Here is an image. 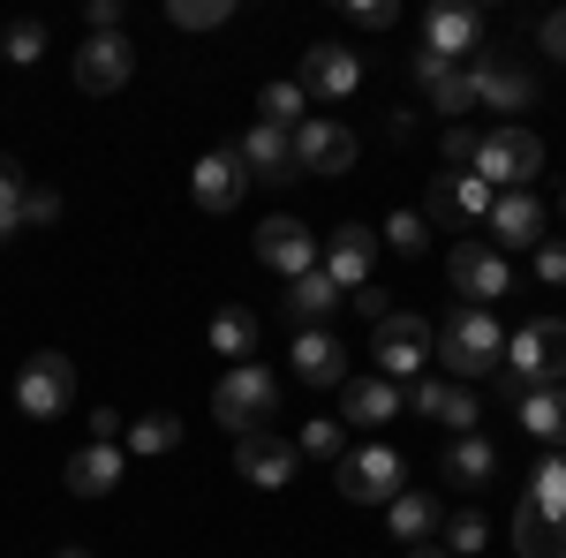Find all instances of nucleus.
Instances as JSON below:
<instances>
[{
  "mask_svg": "<svg viewBox=\"0 0 566 558\" xmlns=\"http://www.w3.org/2000/svg\"><path fill=\"white\" fill-rule=\"evenodd\" d=\"M295 84H303V98H348V91L363 84V61H355L340 39H325V45L303 53V76H295Z\"/></svg>",
  "mask_w": 566,
  "mask_h": 558,
  "instance_id": "obj_18",
  "label": "nucleus"
},
{
  "mask_svg": "<svg viewBox=\"0 0 566 558\" xmlns=\"http://www.w3.org/2000/svg\"><path fill=\"white\" fill-rule=\"evenodd\" d=\"M258 264H272V272H287V280H303V272H317V234H310L303 219H264L258 227Z\"/></svg>",
  "mask_w": 566,
  "mask_h": 558,
  "instance_id": "obj_16",
  "label": "nucleus"
},
{
  "mask_svg": "<svg viewBox=\"0 0 566 558\" xmlns=\"http://www.w3.org/2000/svg\"><path fill=\"white\" fill-rule=\"evenodd\" d=\"M333 309H340V287H333L325 272H303V280H287V317H295V333L325 325Z\"/></svg>",
  "mask_w": 566,
  "mask_h": 558,
  "instance_id": "obj_30",
  "label": "nucleus"
},
{
  "mask_svg": "<svg viewBox=\"0 0 566 558\" xmlns=\"http://www.w3.org/2000/svg\"><path fill=\"white\" fill-rule=\"evenodd\" d=\"M491 392H499L506 408H522V400H528V386H522V378H514V370H491Z\"/></svg>",
  "mask_w": 566,
  "mask_h": 558,
  "instance_id": "obj_48",
  "label": "nucleus"
},
{
  "mask_svg": "<svg viewBox=\"0 0 566 558\" xmlns=\"http://www.w3.org/2000/svg\"><path fill=\"white\" fill-rule=\"evenodd\" d=\"M272 408H280V378H272L264 362H234L212 386V423H227L234 438H242V430H264Z\"/></svg>",
  "mask_w": 566,
  "mask_h": 558,
  "instance_id": "obj_4",
  "label": "nucleus"
},
{
  "mask_svg": "<svg viewBox=\"0 0 566 558\" xmlns=\"http://www.w3.org/2000/svg\"><path fill=\"white\" fill-rule=\"evenodd\" d=\"M333 491L348 498V506H392L400 491H408V461L392 453V445H348L340 461H333Z\"/></svg>",
  "mask_w": 566,
  "mask_h": 558,
  "instance_id": "obj_2",
  "label": "nucleus"
},
{
  "mask_svg": "<svg viewBox=\"0 0 566 558\" xmlns=\"http://www.w3.org/2000/svg\"><path fill=\"white\" fill-rule=\"evenodd\" d=\"M175 445H181V415H144V423H129V453H144V461H159Z\"/></svg>",
  "mask_w": 566,
  "mask_h": 558,
  "instance_id": "obj_36",
  "label": "nucleus"
},
{
  "mask_svg": "<svg viewBox=\"0 0 566 558\" xmlns=\"http://www.w3.org/2000/svg\"><path fill=\"white\" fill-rule=\"evenodd\" d=\"M438 536H446V544H438L446 558H469V551H483V514H453L446 528H438Z\"/></svg>",
  "mask_w": 566,
  "mask_h": 558,
  "instance_id": "obj_40",
  "label": "nucleus"
},
{
  "mask_svg": "<svg viewBox=\"0 0 566 558\" xmlns=\"http://www.w3.org/2000/svg\"><path fill=\"white\" fill-rule=\"evenodd\" d=\"M23 197H31V181L15 159H0V242H15L23 234Z\"/></svg>",
  "mask_w": 566,
  "mask_h": 558,
  "instance_id": "obj_35",
  "label": "nucleus"
},
{
  "mask_svg": "<svg viewBox=\"0 0 566 558\" xmlns=\"http://www.w3.org/2000/svg\"><path fill=\"white\" fill-rule=\"evenodd\" d=\"M544 53L566 61V8H559V15H544Z\"/></svg>",
  "mask_w": 566,
  "mask_h": 558,
  "instance_id": "obj_49",
  "label": "nucleus"
},
{
  "mask_svg": "<svg viewBox=\"0 0 566 558\" xmlns=\"http://www.w3.org/2000/svg\"><path fill=\"white\" fill-rule=\"evenodd\" d=\"M438 159H446V173H469V167H476V129L453 122V129L438 136Z\"/></svg>",
  "mask_w": 566,
  "mask_h": 558,
  "instance_id": "obj_41",
  "label": "nucleus"
},
{
  "mask_svg": "<svg viewBox=\"0 0 566 558\" xmlns=\"http://www.w3.org/2000/svg\"><path fill=\"white\" fill-rule=\"evenodd\" d=\"M400 408H408V415H423V423H446L453 438H469V430L483 423L476 392L453 386V378H416V386H400Z\"/></svg>",
  "mask_w": 566,
  "mask_h": 558,
  "instance_id": "obj_9",
  "label": "nucleus"
},
{
  "mask_svg": "<svg viewBox=\"0 0 566 558\" xmlns=\"http://www.w3.org/2000/svg\"><path fill=\"white\" fill-rule=\"evenodd\" d=\"M122 483V445H84L76 461H69V491L76 498H106Z\"/></svg>",
  "mask_w": 566,
  "mask_h": 558,
  "instance_id": "obj_29",
  "label": "nucleus"
},
{
  "mask_svg": "<svg viewBox=\"0 0 566 558\" xmlns=\"http://www.w3.org/2000/svg\"><path fill=\"white\" fill-rule=\"evenodd\" d=\"M483 181V189H528L536 173H544V136L536 129H522V122H506V129H491V136H476V167H469Z\"/></svg>",
  "mask_w": 566,
  "mask_h": 558,
  "instance_id": "obj_3",
  "label": "nucleus"
},
{
  "mask_svg": "<svg viewBox=\"0 0 566 558\" xmlns=\"http://www.w3.org/2000/svg\"><path fill=\"white\" fill-rule=\"evenodd\" d=\"M536 280L544 287H566V242H536Z\"/></svg>",
  "mask_w": 566,
  "mask_h": 558,
  "instance_id": "obj_43",
  "label": "nucleus"
},
{
  "mask_svg": "<svg viewBox=\"0 0 566 558\" xmlns=\"http://www.w3.org/2000/svg\"><path fill=\"white\" fill-rule=\"evenodd\" d=\"M392 415H400V386H386L378 370H370V378H348V386H340V423L378 430V423H392Z\"/></svg>",
  "mask_w": 566,
  "mask_h": 558,
  "instance_id": "obj_24",
  "label": "nucleus"
},
{
  "mask_svg": "<svg viewBox=\"0 0 566 558\" xmlns=\"http://www.w3.org/2000/svg\"><path fill=\"white\" fill-rule=\"evenodd\" d=\"M212 347H219V362H227V370H234V362H250V355H258V317H250L242 302H227V309L212 317Z\"/></svg>",
  "mask_w": 566,
  "mask_h": 558,
  "instance_id": "obj_31",
  "label": "nucleus"
},
{
  "mask_svg": "<svg viewBox=\"0 0 566 558\" xmlns=\"http://www.w3.org/2000/svg\"><path fill=\"white\" fill-rule=\"evenodd\" d=\"M0 53H8L15 69L45 61V23H39V15H15V23H0Z\"/></svg>",
  "mask_w": 566,
  "mask_h": 558,
  "instance_id": "obj_33",
  "label": "nucleus"
},
{
  "mask_svg": "<svg viewBox=\"0 0 566 558\" xmlns=\"http://www.w3.org/2000/svg\"><path fill=\"white\" fill-rule=\"evenodd\" d=\"M559 219H566V197H559Z\"/></svg>",
  "mask_w": 566,
  "mask_h": 558,
  "instance_id": "obj_52",
  "label": "nucleus"
},
{
  "mask_svg": "<svg viewBox=\"0 0 566 558\" xmlns=\"http://www.w3.org/2000/svg\"><path fill=\"white\" fill-rule=\"evenodd\" d=\"M522 430L536 438V445H552V453H566V386H544V392H528L522 408Z\"/></svg>",
  "mask_w": 566,
  "mask_h": 558,
  "instance_id": "obj_28",
  "label": "nucleus"
},
{
  "mask_svg": "<svg viewBox=\"0 0 566 558\" xmlns=\"http://www.w3.org/2000/svg\"><path fill=\"white\" fill-rule=\"evenodd\" d=\"M84 15H91V39H98V31H122V0H91Z\"/></svg>",
  "mask_w": 566,
  "mask_h": 558,
  "instance_id": "obj_46",
  "label": "nucleus"
},
{
  "mask_svg": "<svg viewBox=\"0 0 566 558\" xmlns=\"http://www.w3.org/2000/svg\"><path fill=\"white\" fill-rule=\"evenodd\" d=\"M416 53H438V61H476V53H483L476 8H461V0L431 8V15H423V45H416Z\"/></svg>",
  "mask_w": 566,
  "mask_h": 558,
  "instance_id": "obj_15",
  "label": "nucleus"
},
{
  "mask_svg": "<svg viewBox=\"0 0 566 558\" xmlns=\"http://www.w3.org/2000/svg\"><path fill=\"white\" fill-rule=\"evenodd\" d=\"M355 309H363V317H370V325H386V317H392V295H386V287H355Z\"/></svg>",
  "mask_w": 566,
  "mask_h": 558,
  "instance_id": "obj_45",
  "label": "nucleus"
},
{
  "mask_svg": "<svg viewBox=\"0 0 566 558\" xmlns=\"http://www.w3.org/2000/svg\"><path fill=\"white\" fill-rule=\"evenodd\" d=\"M536 242H544V204L528 189H506L491 204V250L506 257V250H536Z\"/></svg>",
  "mask_w": 566,
  "mask_h": 558,
  "instance_id": "obj_21",
  "label": "nucleus"
},
{
  "mask_svg": "<svg viewBox=\"0 0 566 558\" xmlns=\"http://www.w3.org/2000/svg\"><path fill=\"white\" fill-rule=\"evenodd\" d=\"M53 219H61V197L53 189H31L23 197V227H53Z\"/></svg>",
  "mask_w": 566,
  "mask_h": 558,
  "instance_id": "obj_44",
  "label": "nucleus"
},
{
  "mask_svg": "<svg viewBox=\"0 0 566 558\" xmlns=\"http://www.w3.org/2000/svg\"><path fill=\"white\" fill-rule=\"evenodd\" d=\"M499 204V189H483L476 173H438L431 189H423V219L431 227H469V219H491Z\"/></svg>",
  "mask_w": 566,
  "mask_h": 558,
  "instance_id": "obj_12",
  "label": "nucleus"
},
{
  "mask_svg": "<svg viewBox=\"0 0 566 558\" xmlns=\"http://www.w3.org/2000/svg\"><path fill=\"white\" fill-rule=\"evenodd\" d=\"M234 15V0H167V23L175 31H219Z\"/></svg>",
  "mask_w": 566,
  "mask_h": 558,
  "instance_id": "obj_38",
  "label": "nucleus"
},
{
  "mask_svg": "<svg viewBox=\"0 0 566 558\" xmlns=\"http://www.w3.org/2000/svg\"><path fill=\"white\" fill-rule=\"evenodd\" d=\"M61 558H84V551H61Z\"/></svg>",
  "mask_w": 566,
  "mask_h": 558,
  "instance_id": "obj_51",
  "label": "nucleus"
},
{
  "mask_svg": "<svg viewBox=\"0 0 566 558\" xmlns=\"http://www.w3.org/2000/svg\"><path fill=\"white\" fill-rule=\"evenodd\" d=\"M499 370H514L528 392L559 386V378H566V325H559V317H536V325H522V333L506 340V362H499Z\"/></svg>",
  "mask_w": 566,
  "mask_h": 558,
  "instance_id": "obj_7",
  "label": "nucleus"
},
{
  "mask_svg": "<svg viewBox=\"0 0 566 558\" xmlns=\"http://www.w3.org/2000/svg\"><path fill=\"white\" fill-rule=\"evenodd\" d=\"M416 84L431 91V106L446 122H461L476 106V84H469V61H438V53H416Z\"/></svg>",
  "mask_w": 566,
  "mask_h": 558,
  "instance_id": "obj_22",
  "label": "nucleus"
},
{
  "mask_svg": "<svg viewBox=\"0 0 566 558\" xmlns=\"http://www.w3.org/2000/svg\"><path fill=\"white\" fill-rule=\"evenodd\" d=\"M370 257H378V234H370V227H340V234L317 250V272H325L340 295H355V287H370Z\"/></svg>",
  "mask_w": 566,
  "mask_h": 558,
  "instance_id": "obj_17",
  "label": "nucleus"
},
{
  "mask_svg": "<svg viewBox=\"0 0 566 558\" xmlns=\"http://www.w3.org/2000/svg\"><path fill=\"white\" fill-rule=\"evenodd\" d=\"M423 242H431V219H423V212H392V219H386V242H378V250L423 257Z\"/></svg>",
  "mask_w": 566,
  "mask_h": 558,
  "instance_id": "obj_39",
  "label": "nucleus"
},
{
  "mask_svg": "<svg viewBox=\"0 0 566 558\" xmlns=\"http://www.w3.org/2000/svg\"><path fill=\"white\" fill-rule=\"evenodd\" d=\"M431 347H438V362H446L453 386H476V378H491V370L506 362V333H499V317H491V309H469V302L431 333Z\"/></svg>",
  "mask_w": 566,
  "mask_h": 558,
  "instance_id": "obj_1",
  "label": "nucleus"
},
{
  "mask_svg": "<svg viewBox=\"0 0 566 558\" xmlns=\"http://www.w3.org/2000/svg\"><path fill=\"white\" fill-rule=\"evenodd\" d=\"M136 69V45L122 39V31H98V39L76 45V84L91 91V98H106V91H122Z\"/></svg>",
  "mask_w": 566,
  "mask_h": 558,
  "instance_id": "obj_13",
  "label": "nucleus"
},
{
  "mask_svg": "<svg viewBox=\"0 0 566 558\" xmlns=\"http://www.w3.org/2000/svg\"><path fill=\"white\" fill-rule=\"evenodd\" d=\"M91 445H122V415H114V408L91 415Z\"/></svg>",
  "mask_w": 566,
  "mask_h": 558,
  "instance_id": "obj_47",
  "label": "nucleus"
},
{
  "mask_svg": "<svg viewBox=\"0 0 566 558\" xmlns=\"http://www.w3.org/2000/svg\"><path fill=\"white\" fill-rule=\"evenodd\" d=\"M408 558H446V551H438V544H408Z\"/></svg>",
  "mask_w": 566,
  "mask_h": 558,
  "instance_id": "obj_50",
  "label": "nucleus"
},
{
  "mask_svg": "<svg viewBox=\"0 0 566 558\" xmlns=\"http://www.w3.org/2000/svg\"><path fill=\"white\" fill-rule=\"evenodd\" d=\"M295 453H310V461H340V453H348V423H340V415H310Z\"/></svg>",
  "mask_w": 566,
  "mask_h": 558,
  "instance_id": "obj_37",
  "label": "nucleus"
},
{
  "mask_svg": "<svg viewBox=\"0 0 566 558\" xmlns=\"http://www.w3.org/2000/svg\"><path fill=\"white\" fill-rule=\"evenodd\" d=\"M295 378L303 386H348V347H340V333H325V325L295 333Z\"/></svg>",
  "mask_w": 566,
  "mask_h": 558,
  "instance_id": "obj_23",
  "label": "nucleus"
},
{
  "mask_svg": "<svg viewBox=\"0 0 566 558\" xmlns=\"http://www.w3.org/2000/svg\"><path fill=\"white\" fill-rule=\"evenodd\" d=\"M491 475H499L491 438H476V430H469V438H453V445H446V483H453V491H483Z\"/></svg>",
  "mask_w": 566,
  "mask_h": 558,
  "instance_id": "obj_27",
  "label": "nucleus"
},
{
  "mask_svg": "<svg viewBox=\"0 0 566 558\" xmlns=\"http://www.w3.org/2000/svg\"><path fill=\"white\" fill-rule=\"evenodd\" d=\"M469 84H476V106H499V114H528V98H536V76L514 53H476Z\"/></svg>",
  "mask_w": 566,
  "mask_h": 558,
  "instance_id": "obj_10",
  "label": "nucleus"
},
{
  "mask_svg": "<svg viewBox=\"0 0 566 558\" xmlns=\"http://www.w3.org/2000/svg\"><path fill=\"white\" fill-rule=\"evenodd\" d=\"M295 167L303 173H348L355 167V129L348 122H303L295 129Z\"/></svg>",
  "mask_w": 566,
  "mask_h": 558,
  "instance_id": "obj_20",
  "label": "nucleus"
},
{
  "mask_svg": "<svg viewBox=\"0 0 566 558\" xmlns=\"http://www.w3.org/2000/svg\"><path fill=\"white\" fill-rule=\"evenodd\" d=\"M242 189H250V173H242V159H234V144H219V151H205V159L189 167V197H197V212H234Z\"/></svg>",
  "mask_w": 566,
  "mask_h": 558,
  "instance_id": "obj_14",
  "label": "nucleus"
},
{
  "mask_svg": "<svg viewBox=\"0 0 566 558\" xmlns=\"http://www.w3.org/2000/svg\"><path fill=\"white\" fill-rule=\"evenodd\" d=\"M446 280H453V295L469 302V309H491V302L506 295L514 272H506V257H499L491 242H461V250L446 257Z\"/></svg>",
  "mask_w": 566,
  "mask_h": 558,
  "instance_id": "obj_11",
  "label": "nucleus"
},
{
  "mask_svg": "<svg viewBox=\"0 0 566 558\" xmlns=\"http://www.w3.org/2000/svg\"><path fill=\"white\" fill-rule=\"evenodd\" d=\"M69 400H76V362H69L61 347H39V355L15 370V408H23L31 423H53V415H69Z\"/></svg>",
  "mask_w": 566,
  "mask_h": 558,
  "instance_id": "obj_5",
  "label": "nucleus"
},
{
  "mask_svg": "<svg viewBox=\"0 0 566 558\" xmlns=\"http://www.w3.org/2000/svg\"><path fill=\"white\" fill-rule=\"evenodd\" d=\"M386 520H392V536H400V544H431L438 528H446V514H438V498L423 491V483H408V491L386 506Z\"/></svg>",
  "mask_w": 566,
  "mask_h": 558,
  "instance_id": "obj_26",
  "label": "nucleus"
},
{
  "mask_svg": "<svg viewBox=\"0 0 566 558\" xmlns=\"http://www.w3.org/2000/svg\"><path fill=\"white\" fill-rule=\"evenodd\" d=\"M528 506L566 514V453H544V461H536V475H528Z\"/></svg>",
  "mask_w": 566,
  "mask_h": 558,
  "instance_id": "obj_34",
  "label": "nucleus"
},
{
  "mask_svg": "<svg viewBox=\"0 0 566 558\" xmlns=\"http://www.w3.org/2000/svg\"><path fill=\"white\" fill-rule=\"evenodd\" d=\"M295 468H303L295 438H280V430H242V438H234V475H242V483H258V491H287Z\"/></svg>",
  "mask_w": 566,
  "mask_h": 558,
  "instance_id": "obj_8",
  "label": "nucleus"
},
{
  "mask_svg": "<svg viewBox=\"0 0 566 558\" xmlns=\"http://www.w3.org/2000/svg\"><path fill=\"white\" fill-rule=\"evenodd\" d=\"M348 15L363 23V31H392V23H400V8H392V0H348Z\"/></svg>",
  "mask_w": 566,
  "mask_h": 558,
  "instance_id": "obj_42",
  "label": "nucleus"
},
{
  "mask_svg": "<svg viewBox=\"0 0 566 558\" xmlns=\"http://www.w3.org/2000/svg\"><path fill=\"white\" fill-rule=\"evenodd\" d=\"M234 159H242V173H250V181H272V189L303 173V167H295V129H264V122L234 144Z\"/></svg>",
  "mask_w": 566,
  "mask_h": 558,
  "instance_id": "obj_19",
  "label": "nucleus"
},
{
  "mask_svg": "<svg viewBox=\"0 0 566 558\" xmlns=\"http://www.w3.org/2000/svg\"><path fill=\"white\" fill-rule=\"evenodd\" d=\"M514 551L522 558H566V514H544V506H514Z\"/></svg>",
  "mask_w": 566,
  "mask_h": 558,
  "instance_id": "obj_25",
  "label": "nucleus"
},
{
  "mask_svg": "<svg viewBox=\"0 0 566 558\" xmlns=\"http://www.w3.org/2000/svg\"><path fill=\"white\" fill-rule=\"evenodd\" d=\"M258 122L264 129H303L310 114H303V84L287 76V84H264L258 91Z\"/></svg>",
  "mask_w": 566,
  "mask_h": 558,
  "instance_id": "obj_32",
  "label": "nucleus"
},
{
  "mask_svg": "<svg viewBox=\"0 0 566 558\" xmlns=\"http://www.w3.org/2000/svg\"><path fill=\"white\" fill-rule=\"evenodd\" d=\"M423 355H431V325L423 317L392 309L386 325H370V362H378L386 386H416L423 378Z\"/></svg>",
  "mask_w": 566,
  "mask_h": 558,
  "instance_id": "obj_6",
  "label": "nucleus"
}]
</instances>
